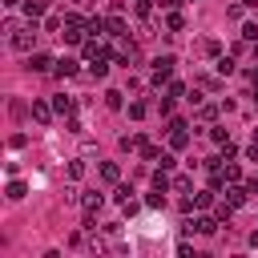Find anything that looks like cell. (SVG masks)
Returning <instances> with one entry per match:
<instances>
[{"label": "cell", "instance_id": "cell-1", "mask_svg": "<svg viewBox=\"0 0 258 258\" xmlns=\"http://www.w3.org/2000/svg\"><path fill=\"white\" fill-rule=\"evenodd\" d=\"M36 32H40V28H36V20H28L24 28H16V32H12V48H16V52H32Z\"/></svg>", "mask_w": 258, "mask_h": 258}, {"label": "cell", "instance_id": "cell-2", "mask_svg": "<svg viewBox=\"0 0 258 258\" xmlns=\"http://www.w3.org/2000/svg\"><path fill=\"white\" fill-rule=\"evenodd\" d=\"M165 133H169V149H185L189 145V133H185V121L181 117H169V129Z\"/></svg>", "mask_w": 258, "mask_h": 258}, {"label": "cell", "instance_id": "cell-3", "mask_svg": "<svg viewBox=\"0 0 258 258\" xmlns=\"http://www.w3.org/2000/svg\"><path fill=\"white\" fill-rule=\"evenodd\" d=\"M173 64H177V56H169V52L153 60V85H157V89H161V85L169 81V73H173Z\"/></svg>", "mask_w": 258, "mask_h": 258}, {"label": "cell", "instance_id": "cell-4", "mask_svg": "<svg viewBox=\"0 0 258 258\" xmlns=\"http://www.w3.org/2000/svg\"><path fill=\"white\" fill-rule=\"evenodd\" d=\"M218 226H222V222H218V218H206V214H198V218H189V222H185V230H189V234H214Z\"/></svg>", "mask_w": 258, "mask_h": 258}, {"label": "cell", "instance_id": "cell-5", "mask_svg": "<svg viewBox=\"0 0 258 258\" xmlns=\"http://www.w3.org/2000/svg\"><path fill=\"white\" fill-rule=\"evenodd\" d=\"M28 69L32 73H48V69H56V60L48 52H28Z\"/></svg>", "mask_w": 258, "mask_h": 258}, {"label": "cell", "instance_id": "cell-6", "mask_svg": "<svg viewBox=\"0 0 258 258\" xmlns=\"http://www.w3.org/2000/svg\"><path fill=\"white\" fill-rule=\"evenodd\" d=\"M246 198H250V189H246V185H238V181H234V185H226V202H230L234 210H238V206H246Z\"/></svg>", "mask_w": 258, "mask_h": 258}, {"label": "cell", "instance_id": "cell-7", "mask_svg": "<svg viewBox=\"0 0 258 258\" xmlns=\"http://www.w3.org/2000/svg\"><path fill=\"white\" fill-rule=\"evenodd\" d=\"M52 113H56L52 105H44V101H32V121H36V125H48V121H52Z\"/></svg>", "mask_w": 258, "mask_h": 258}, {"label": "cell", "instance_id": "cell-8", "mask_svg": "<svg viewBox=\"0 0 258 258\" xmlns=\"http://www.w3.org/2000/svg\"><path fill=\"white\" fill-rule=\"evenodd\" d=\"M113 202H117V206H125L129 214L137 210V202H133V189H129V185H117V189H113Z\"/></svg>", "mask_w": 258, "mask_h": 258}, {"label": "cell", "instance_id": "cell-9", "mask_svg": "<svg viewBox=\"0 0 258 258\" xmlns=\"http://www.w3.org/2000/svg\"><path fill=\"white\" fill-rule=\"evenodd\" d=\"M101 202H105V198H101L97 189H93V194H81V210H85V218H93V214L101 210Z\"/></svg>", "mask_w": 258, "mask_h": 258}, {"label": "cell", "instance_id": "cell-10", "mask_svg": "<svg viewBox=\"0 0 258 258\" xmlns=\"http://www.w3.org/2000/svg\"><path fill=\"white\" fill-rule=\"evenodd\" d=\"M181 28H185V16H181V12L173 8V12L165 16V36H173V32H181Z\"/></svg>", "mask_w": 258, "mask_h": 258}, {"label": "cell", "instance_id": "cell-11", "mask_svg": "<svg viewBox=\"0 0 258 258\" xmlns=\"http://www.w3.org/2000/svg\"><path fill=\"white\" fill-rule=\"evenodd\" d=\"M101 181H109V185H117V181H121V169H117V161H101Z\"/></svg>", "mask_w": 258, "mask_h": 258}, {"label": "cell", "instance_id": "cell-12", "mask_svg": "<svg viewBox=\"0 0 258 258\" xmlns=\"http://www.w3.org/2000/svg\"><path fill=\"white\" fill-rule=\"evenodd\" d=\"M52 109H56L60 117H73V109H77V105H73V97H64V93H60V97L52 101Z\"/></svg>", "mask_w": 258, "mask_h": 258}, {"label": "cell", "instance_id": "cell-13", "mask_svg": "<svg viewBox=\"0 0 258 258\" xmlns=\"http://www.w3.org/2000/svg\"><path fill=\"white\" fill-rule=\"evenodd\" d=\"M222 181H226V185H234V181H242V169H238L234 161H226V165H222Z\"/></svg>", "mask_w": 258, "mask_h": 258}, {"label": "cell", "instance_id": "cell-14", "mask_svg": "<svg viewBox=\"0 0 258 258\" xmlns=\"http://www.w3.org/2000/svg\"><path fill=\"white\" fill-rule=\"evenodd\" d=\"M145 206H149V210H157V206H165V189H161V185H153V189L145 194Z\"/></svg>", "mask_w": 258, "mask_h": 258}, {"label": "cell", "instance_id": "cell-15", "mask_svg": "<svg viewBox=\"0 0 258 258\" xmlns=\"http://www.w3.org/2000/svg\"><path fill=\"white\" fill-rule=\"evenodd\" d=\"M44 8H48V0H24V12H28V20L44 16Z\"/></svg>", "mask_w": 258, "mask_h": 258}, {"label": "cell", "instance_id": "cell-16", "mask_svg": "<svg viewBox=\"0 0 258 258\" xmlns=\"http://www.w3.org/2000/svg\"><path fill=\"white\" fill-rule=\"evenodd\" d=\"M89 73H93V77L101 81V77L109 73V56H97V60H89Z\"/></svg>", "mask_w": 258, "mask_h": 258}, {"label": "cell", "instance_id": "cell-17", "mask_svg": "<svg viewBox=\"0 0 258 258\" xmlns=\"http://www.w3.org/2000/svg\"><path fill=\"white\" fill-rule=\"evenodd\" d=\"M52 73H56V77H73V73H77V60H73V56H64V60H56V69H52Z\"/></svg>", "mask_w": 258, "mask_h": 258}, {"label": "cell", "instance_id": "cell-18", "mask_svg": "<svg viewBox=\"0 0 258 258\" xmlns=\"http://www.w3.org/2000/svg\"><path fill=\"white\" fill-rule=\"evenodd\" d=\"M141 145H145V141H141L137 133H125V137H121V149H125V153H133V149H141Z\"/></svg>", "mask_w": 258, "mask_h": 258}, {"label": "cell", "instance_id": "cell-19", "mask_svg": "<svg viewBox=\"0 0 258 258\" xmlns=\"http://www.w3.org/2000/svg\"><path fill=\"white\" fill-rule=\"evenodd\" d=\"M121 97H125L121 89H109V93H105V105H109V109H121V105H125Z\"/></svg>", "mask_w": 258, "mask_h": 258}, {"label": "cell", "instance_id": "cell-20", "mask_svg": "<svg viewBox=\"0 0 258 258\" xmlns=\"http://www.w3.org/2000/svg\"><path fill=\"white\" fill-rule=\"evenodd\" d=\"M230 214H234L230 202H218V206H214V218H218V222H230Z\"/></svg>", "mask_w": 258, "mask_h": 258}, {"label": "cell", "instance_id": "cell-21", "mask_svg": "<svg viewBox=\"0 0 258 258\" xmlns=\"http://www.w3.org/2000/svg\"><path fill=\"white\" fill-rule=\"evenodd\" d=\"M85 32H89V28H73V24H64V40H69V44H77Z\"/></svg>", "mask_w": 258, "mask_h": 258}, {"label": "cell", "instance_id": "cell-22", "mask_svg": "<svg viewBox=\"0 0 258 258\" xmlns=\"http://www.w3.org/2000/svg\"><path fill=\"white\" fill-rule=\"evenodd\" d=\"M69 177H73V181H77V177H85V161H81V157H73V161H69Z\"/></svg>", "mask_w": 258, "mask_h": 258}, {"label": "cell", "instance_id": "cell-23", "mask_svg": "<svg viewBox=\"0 0 258 258\" xmlns=\"http://www.w3.org/2000/svg\"><path fill=\"white\" fill-rule=\"evenodd\" d=\"M145 113H149V105H145V101H133V105H129V117H137V121H141Z\"/></svg>", "mask_w": 258, "mask_h": 258}, {"label": "cell", "instance_id": "cell-24", "mask_svg": "<svg viewBox=\"0 0 258 258\" xmlns=\"http://www.w3.org/2000/svg\"><path fill=\"white\" fill-rule=\"evenodd\" d=\"M202 52H206V56H218L222 44H218V40H202Z\"/></svg>", "mask_w": 258, "mask_h": 258}, {"label": "cell", "instance_id": "cell-25", "mask_svg": "<svg viewBox=\"0 0 258 258\" xmlns=\"http://www.w3.org/2000/svg\"><path fill=\"white\" fill-rule=\"evenodd\" d=\"M141 157H145V161H157L161 149H157V145H141Z\"/></svg>", "mask_w": 258, "mask_h": 258}, {"label": "cell", "instance_id": "cell-26", "mask_svg": "<svg viewBox=\"0 0 258 258\" xmlns=\"http://www.w3.org/2000/svg\"><path fill=\"white\" fill-rule=\"evenodd\" d=\"M8 198L20 202V198H24V181H12V185H8Z\"/></svg>", "mask_w": 258, "mask_h": 258}, {"label": "cell", "instance_id": "cell-27", "mask_svg": "<svg viewBox=\"0 0 258 258\" xmlns=\"http://www.w3.org/2000/svg\"><path fill=\"white\" fill-rule=\"evenodd\" d=\"M149 8H153V0H133V12L137 16H149Z\"/></svg>", "mask_w": 258, "mask_h": 258}, {"label": "cell", "instance_id": "cell-28", "mask_svg": "<svg viewBox=\"0 0 258 258\" xmlns=\"http://www.w3.org/2000/svg\"><path fill=\"white\" fill-rule=\"evenodd\" d=\"M218 73H222V77H230V73H234V60H230V56H222V60H218Z\"/></svg>", "mask_w": 258, "mask_h": 258}, {"label": "cell", "instance_id": "cell-29", "mask_svg": "<svg viewBox=\"0 0 258 258\" xmlns=\"http://www.w3.org/2000/svg\"><path fill=\"white\" fill-rule=\"evenodd\" d=\"M165 93H169V97H185V85H181V81H169V89H165Z\"/></svg>", "mask_w": 258, "mask_h": 258}, {"label": "cell", "instance_id": "cell-30", "mask_svg": "<svg viewBox=\"0 0 258 258\" xmlns=\"http://www.w3.org/2000/svg\"><path fill=\"white\" fill-rule=\"evenodd\" d=\"M198 117H202V121H214V117H218V109H214V105H202V109H198Z\"/></svg>", "mask_w": 258, "mask_h": 258}, {"label": "cell", "instance_id": "cell-31", "mask_svg": "<svg viewBox=\"0 0 258 258\" xmlns=\"http://www.w3.org/2000/svg\"><path fill=\"white\" fill-rule=\"evenodd\" d=\"M194 206H202V210H206V206H214V194H210V189H206V194H198V198H194Z\"/></svg>", "mask_w": 258, "mask_h": 258}, {"label": "cell", "instance_id": "cell-32", "mask_svg": "<svg viewBox=\"0 0 258 258\" xmlns=\"http://www.w3.org/2000/svg\"><path fill=\"white\" fill-rule=\"evenodd\" d=\"M60 24H64V20H60V16H48V20H44V32H56V28H60Z\"/></svg>", "mask_w": 258, "mask_h": 258}, {"label": "cell", "instance_id": "cell-33", "mask_svg": "<svg viewBox=\"0 0 258 258\" xmlns=\"http://www.w3.org/2000/svg\"><path fill=\"white\" fill-rule=\"evenodd\" d=\"M242 36H246V40L254 44V40H258V24H246V28H242Z\"/></svg>", "mask_w": 258, "mask_h": 258}, {"label": "cell", "instance_id": "cell-34", "mask_svg": "<svg viewBox=\"0 0 258 258\" xmlns=\"http://www.w3.org/2000/svg\"><path fill=\"white\" fill-rule=\"evenodd\" d=\"M173 101H177V97H169V93H165V97H161V113H165V117H169V113H173Z\"/></svg>", "mask_w": 258, "mask_h": 258}, {"label": "cell", "instance_id": "cell-35", "mask_svg": "<svg viewBox=\"0 0 258 258\" xmlns=\"http://www.w3.org/2000/svg\"><path fill=\"white\" fill-rule=\"evenodd\" d=\"M157 165H161V169H173L177 161H173V153H161V157H157Z\"/></svg>", "mask_w": 258, "mask_h": 258}, {"label": "cell", "instance_id": "cell-36", "mask_svg": "<svg viewBox=\"0 0 258 258\" xmlns=\"http://www.w3.org/2000/svg\"><path fill=\"white\" fill-rule=\"evenodd\" d=\"M157 4H161V8H165V12H173V8H177V4H181V0H157Z\"/></svg>", "mask_w": 258, "mask_h": 258}, {"label": "cell", "instance_id": "cell-37", "mask_svg": "<svg viewBox=\"0 0 258 258\" xmlns=\"http://www.w3.org/2000/svg\"><path fill=\"white\" fill-rule=\"evenodd\" d=\"M16 4H20V0H4V8H16Z\"/></svg>", "mask_w": 258, "mask_h": 258}, {"label": "cell", "instance_id": "cell-38", "mask_svg": "<svg viewBox=\"0 0 258 258\" xmlns=\"http://www.w3.org/2000/svg\"><path fill=\"white\" fill-rule=\"evenodd\" d=\"M250 81H254V85H258V69H254V73H250Z\"/></svg>", "mask_w": 258, "mask_h": 258}]
</instances>
